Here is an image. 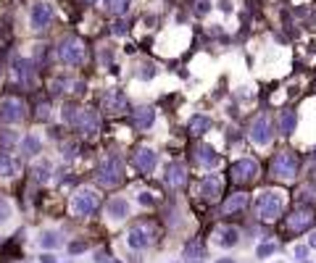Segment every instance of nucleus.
<instances>
[{
    "label": "nucleus",
    "instance_id": "nucleus-22",
    "mask_svg": "<svg viewBox=\"0 0 316 263\" xmlns=\"http://www.w3.org/2000/svg\"><path fill=\"white\" fill-rule=\"evenodd\" d=\"M211 126H213V118L206 116V114H195V116H190V121H187V132L192 137L206 134V132H211Z\"/></svg>",
    "mask_w": 316,
    "mask_h": 263
},
{
    "label": "nucleus",
    "instance_id": "nucleus-43",
    "mask_svg": "<svg viewBox=\"0 0 316 263\" xmlns=\"http://www.w3.org/2000/svg\"><path fill=\"white\" fill-rule=\"evenodd\" d=\"M137 200H140L142 206H153V203H156V200H153V195H150V192H140V198H137Z\"/></svg>",
    "mask_w": 316,
    "mask_h": 263
},
{
    "label": "nucleus",
    "instance_id": "nucleus-3",
    "mask_svg": "<svg viewBox=\"0 0 316 263\" xmlns=\"http://www.w3.org/2000/svg\"><path fill=\"white\" fill-rule=\"evenodd\" d=\"M56 53H58L61 64H66V66H82L85 58H87V48H85V42L77 34H66L58 42Z\"/></svg>",
    "mask_w": 316,
    "mask_h": 263
},
{
    "label": "nucleus",
    "instance_id": "nucleus-1",
    "mask_svg": "<svg viewBox=\"0 0 316 263\" xmlns=\"http://www.w3.org/2000/svg\"><path fill=\"white\" fill-rule=\"evenodd\" d=\"M95 179L100 187H119L124 182V160L119 156H106L100 160V166L95 168Z\"/></svg>",
    "mask_w": 316,
    "mask_h": 263
},
{
    "label": "nucleus",
    "instance_id": "nucleus-21",
    "mask_svg": "<svg viewBox=\"0 0 316 263\" xmlns=\"http://www.w3.org/2000/svg\"><path fill=\"white\" fill-rule=\"evenodd\" d=\"M127 242H129V248L142 250V248H148L150 242H153V234H150L148 226H132L129 234H127Z\"/></svg>",
    "mask_w": 316,
    "mask_h": 263
},
{
    "label": "nucleus",
    "instance_id": "nucleus-40",
    "mask_svg": "<svg viewBox=\"0 0 316 263\" xmlns=\"http://www.w3.org/2000/svg\"><path fill=\"white\" fill-rule=\"evenodd\" d=\"M111 32L121 37V34H127V32H129V24H127V22H121V18H119V22H116L114 26H111Z\"/></svg>",
    "mask_w": 316,
    "mask_h": 263
},
{
    "label": "nucleus",
    "instance_id": "nucleus-33",
    "mask_svg": "<svg viewBox=\"0 0 316 263\" xmlns=\"http://www.w3.org/2000/svg\"><path fill=\"white\" fill-rule=\"evenodd\" d=\"M32 176H35V182H40V184H43V182H48L50 179V164H37L35 168H32Z\"/></svg>",
    "mask_w": 316,
    "mask_h": 263
},
{
    "label": "nucleus",
    "instance_id": "nucleus-30",
    "mask_svg": "<svg viewBox=\"0 0 316 263\" xmlns=\"http://www.w3.org/2000/svg\"><path fill=\"white\" fill-rule=\"evenodd\" d=\"M61 156H64L66 160H74L79 156V142L77 140H64V142H61Z\"/></svg>",
    "mask_w": 316,
    "mask_h": 263
},
{
    "label": "nucleus",
    "instance_id": "nucleus-29",
    "mask_svg": "<svg viewBox=\"0 0 316 263\" xmlns=\"http://www.w3.org/2000/svg\"><path fill=\"white\" fill-rule=\"evenodd\" d=\"M132 0H103V8L111 14V16H124L129 11Z\"/></svg>",
    "mask_w": 316,
    "mask_h": 263
},
{
    "label": "nucleus",
    "instance_id": "nucleus-49",
    "mask_svg": "<svg viewBox=\"0 0 316 263\" xmlns=\"http://www.w3.org/2000/svg\"><path fill=\"white\" fill-rule=\"evenodd\" d=\"M311 158H313V160H316V148H313V153H311Z\"/></svg>",
    "mask_w": 316,
    "mask_h": 263
},
{
    "label": "nucleus",
    "instance_id": "nucleus-42",
    "mask_svg": "<svg viewBox=\"0 0 316 263\" xmlns=\"http://www.w3.org/2000/svg\"><path fill=\"white\" fill-rule=\"evenodd\" d=\"M292 256H295V258H298V260H305V256H308V248H303V245H298V248H295V250H292Z\"/></svg>",
    "mask_w": 316,
    "mask_h": 263
},
{
    "label": "nucleus",
    "instance_id": "nucleus-38",
    "mask_svg": "<svg viewBox=\"0 0 316 263\" xmlns=\"http://www.w3.org/2000/svg\"><path fill=\"white\" fill-rule=\"evenodd\" d=\"M8 216H11V203H8L6 198H0V224H3Z\"/></svg>",
    "mask_w": 316,
    "mask_h": 263
},
{
    "label": "nucleus",
    "instance_id": "nucleus-18",
    "mask_svg": "<svg viewBox=\"0 0 316 263\" xmlns=\"http://www.w3.org/2000/svg\"><path fill=\"white\" fill-rule=\"evenodd\" d=\"M248 203H250L248 192H234V195H229L221 203V214L224 216H237V214H242V210L248 208Z\"/></svg>",
    "mask_w": 316,
    "mask_h": 263
},
{
    "label": "nucleus",
    "instance_id": "nucleus-26",
    "mask_svg": "<svg viewBox=\"0 0 316 263\" xmlns=\"http://www.w3.org/2000/svg\"><path fill=\"white\" fill-rule=\"evenodd\" d=\"M22 153H24L27 158L40 156V153H43V140H40L37 134H27V137L22 140Z\"/></svg>",
    "mask_w": 316,
    "mask_h": 263
},
{
    "label": "nucleus",
    "instance_id": "nucleus-27",
    "mask_svg": "<svg viewBox=\"0 0 316 263\" xmlns=\"http://www.w3.org/2000/svg\"><path fill=\"white\" fill-rule=\"evenodd\" d=\"M216 242H219L221 248H234V245L240 242V229H234V226H221Z\"/></svg>",
    "mask_w": 316,
    "mask_h": 263
},
{
    "label": "nucleus",
    "instance_id": "nucleus-17",
    "mask_svg": "<svg viewBox=\"0 0 316 263\" xmlns=\"http://www.w3.org/2000/svg\"><path fill=\"white\" fill-rule=\"evenodd\" d=\"M200 198L206 200V203H216L221 198V179L216 174H206L200 179Z\"/></svg>",
    "mask_w": 316,
    "mask_h": 263
},
{
    "label": "nucleus",
    "instance_id": "nucleus-37",
    "mask_svg": "<svg viewBox=\"0 0 316 263\" xmlns=\"http://www.w3.org/2000/svg\"><path fill=\"white\" fill-rule=\"evenodd\" d=\"M35 118H37V121H48V118H50V106H48V103H40Z\"/></svg>",
    "mask_w": 316,
    "mask_h": 263
},
{
    "label": "nucleus",
    "instance_id": "nucleus-9",
    "mask_svg": "<svg viewBox=\"0 0 316 263\" xmlns=\"http://www.w3.org/2000/svg\"><path fill=\"white\" fill-rule=\"evenodd\" d=\"M100 106H103L106 114L119 116V114H127V110H129V98H127L124 90L111 87V90H106V92H103V98H100Z\"/></svg>",
    "mask_w": 316,
    "mask_h": 263
},
{
    "label": "nucleus",
    "instance_id": "nucleus-28",
    "mask_svg": "<svg viewBox=\"0 0 316 263\" xmlns=\"http://www.w3.org/2000/svg\"><path fill=\"white\" fill-rule=\"evenodd\" d=\"M295 203H298V206L316 203V184H313V182H311V184H303L298 192H295Z\"/></svg>",
    "mask_w": 316,
    "mask_h": 263
},
{
    "label": "nucleus",
    "instance_id": "nucleus-2",
    "mask_svg": "<svg viewBox=\"0 0 316 263\" xmlns=\"http://www.w3.org/2000/svg\"><path fill=\"white\" fill-rule=\"evenodd\" d=\"M300 171V158L295 150H279L271 158V176H277L279 182H292Z\"/></svg>",
    "mask_w": 316,
    "mask_h": 263
},
{
    "label": "nucleus",
    "instance_id": "nucleus-14",
    "mask_svg": "<svg viewBox=\"0 0 316 263\" xmlns=\"http://www.w3.org/2000/svg\"><path fill=\"white\" fill-rule=\"evenodd\" d=\"M53 6L50 3H35L32 6V14H29V24H32V29H37V32H43V29H48L50 24H53Z\"/></svg>",
    "mask_w": 316,
    "mask_h": 263
},
{
    "label": "nucleus",
    "instance_id": "nucleus-36",
    "mask_svg": "<svg viewBox=\"0 0 316 263\" xmlns=\"http://www.w3.org/2000/svg\"><path fill=\"white\" fill-rule=\"evenodd\" d=\"M137 76L140 79H153V76H156V64H148V60H145V64H140Z\"/></svg>",
    "mask_w": 316,
    "mask_h": 263
},
{
    "label": "nucleus",
    "instance_id": "nucleus-11",
    "mask_svg": "<svg viewBox=\"0 0 316 263\" xmlns=\"http://www.w3.org/2000/svg\"><path fill=\"white\" fill-rule=\"evenodd\" d=\"M71 129L79 132V134H95V132L100 129L98 110H93V108H79V114L74 118V124H71Z\"/></svg>",
    "mask_w": 316,
    "mask_h": 263
},
{
    "label": "nucleus",
    "instance_id": "nucleus-48",
    "mask_svg": "<svg viewBox=\"0 0 316 263\" xmlns=\"http://www.w3.org/2000/svg\"><path fill=\"white\" fill-rule=\"evenodd\" d=\"M79 3H85V6H95L98 0H79Z\"/></svg>",
    "mask_w": 316,
    "mask_h": 263
},
{
    "label": "nucleus",
    "instance_id": "nucleus-7",
    "mask_svg": "<svg viewBox=\"0 0 316 263\" xmlns=\"http://www.w3.org/2000/svg\"><path fill=\"white\" fill-rule=\"evenodd\" d=\"M248 137H250V142H253V145L266 148L271 140H274V124H271V118H269L266 114L256 116V118H253V124H250Z\"/></svg>",
    "mask_w": 316,
    "mask_h": 263
},
{
    "label": "nucleus",
    "instance_id": "nucleus-31",
    "mask_svg": "<svg viewBox=\"0 0 316 263\" xmlns=\"http://www.w3.org/2000/svg\"><path fill=\"white\" fill-rule=\"evenodd\" d=\"M61 242H64V240H61V234H58V232H43V234H40V245H43V248H58L61 245Z\"/></svg>",
    "mask_w": 316,
    "mask_h": 263
},
{
    "label": "nucleus",
    "instance_id": "nucleus-34",
    "mask_svg": "<svg viewBox=\"0 0 316 263\" xmlns=\"http://www.w3.org/2000/svg\"><path fill=\"white\" fill-rule=\"evenodd\" d=\"M0 142H3V148L16 145V142H19V134H16L14 129H3V132H0Z\"/></svg>",
    "mask_w": 316,
    "mask_h": 263
},
{
    "label": "nucleus",
    "instance_id": "nucleus-16",
    "mask_svg": "<svg viewBox=\"0 0 316 263\" xmlns=\"http://www.w3.org/2000/svg\"><path fill=\"white\" fill-rule=\"evenodd\" d=\"M129 116H132V126L140 129V132H148L153 124H156V108L153 106H140V108L132 110Z\"/></svg>",
    "mask_w": 316,
    "mask_h": 263
},
{
    "label": "nucleus",
    "instance_id": "nucleus-15",
    "mask_svg": "<svg viewBox=\"0 0 316 263\" xmlns=\"http://www.w3.org/2000/svg\"><path fill=\"white\" fill-rule=\"evenodd\" d=\"M14 72L19 76V82H22L24 87H35L37 82V64L29 58H16L14 60Z\"/></svg>",
    "mask_w": 316,
    "mask_h": 263
},
{
    "label": "nucleus",
    "instance_id": "nucleus-13",
    "mask_svg": "<svg viewBox=\"0 0 316 263\" xmlns=\"http://www.w3.org/2000/svg\"><path fill=\"white\" fill-rule=\"evenodd\" d=\"M132 166H135L140 174H153V168L158 166V153L153 148H137L135 156H132Z\"/></svg>",
    "mask_w": 316,
    "mask_h": 263
},
{
    "label": "nucleus",
    "instance_id": "nucleus-19",
    "mask_svg": "<svg viewBox=\"0 0 316 263\" xmlns=\"http://www.w3.org/2000/svg\"><path fill=\"white\" fill-rule=\"evenodd\" d=\"M195 160L200 166H206V168H216L219 166V160H221V156L216 153V150H213L211 145H206V142H198L195 148Z\"/></svg>",
    "mask_w": 316,
    "mask_h": 263
},
{
    "label": "nucleus",
    "instance_id": "nucleus-52",
    "mask_svg": "<svg viewBox=\"0 0 316 263\" xmlns=\"http://www.w3.org/2000/svg\"><path fill=\"white\" fill-rule=\"evenodd\" d=\"M300 263H305V260H300Z\"/></svg>",
    "mask_w": 316,
    "mask_h": 263
},
{
    "label": "nucleus",
    "instance_id": "nucleus-8",
    "mask_svg": "<svg viewBox=\"0 0 316 263\" xmlns=\"http://www.w3.org/2000/svg\"><path fill=\"white\" fill-rule=\"evenodd\" d=\"M98 208H100V195L95 190H79L71 200V210L77 216H93Z\"/></svg>",
    "mask_w": 316,
    "mask_h": 263
},
{
    "label": "nucleus",
    "instance_id": "nucleus-4",
    "mask_svg": "<svg viewBox=\"0 0 316 263\" xmlns=\"http://www.w3.org/2000/svg\"><path fill=\"white\" fill-rule=\"evenodd\" d=\"M256 208H258V216H261L263 221L279 218L282 210H284V192H279V190H266V192H261L258 200H256Z\"/></svg>",
    "mask_w": 316,
    "mask_h": 263
},
{
    "label": "nucleus",
    "instance_id": "nucleus-35",
    "mask_svg": "<svg viewBox=\"0 0 316 263\" xmlns=\"http://www.w3.org/2000/svg\"><path fill=\"white\" fill-rule=\"evenodd\" d=\"M274 252H277V242H263V245H258L256 256L258 258H269V256H274Z\"/></svg>",
    "mask_w": 316,
    "mask_h": 263
},
{
    "label": "nucleus",
    "instance_id": "nucleus-10",
    "mask_svg": "<svg viewBox=\"0 0 316 263\" xmlns=\"http://www.w3.org/2000/svg\"><path fill=\"white\" fill-rule=\"evenodd\" d=\"M0 118L6 121V124H19V121L27 118V106L22 98H14L8 95L0 100Z\"/></svg>",
    "mask_w": 316,
    "mask_h": 263
},
{
    "label": "nucleus",
    "instance_id": "nucleus-32",
    "mask_svg": "<svg viewBox=\"0 0 316 263\" xmlns=\"http://www.w3.org/2000/svg\"><path fill=\"white\" fill-rule=\"evenodd\" d=\"M77 114H79V106H74V103H66L64 108H61V118H64V124H66V126L74 124Z\"/></svg>",
    "mask_w": 316,
    "mask_h": 263
},
{
    "label": "nucleus",
    "instance_id": "nucleus-20",
    "mask_svg": "<svg viewBox=\"0 0 316 263\" xmlns=\"http://www.w3.org/2000/svg\"><path fill=\"white\" fill-rule=\"evenodd\" d=\"M19 171H22L19 158H14L6 148H0V176H3V179H14Z\"/></svg>",
    "mask_w": 316,
    "mask_h": 263
},
{
    "label": "nucleus",
    "instance_id": "nucleus-39",
    "mask_svg": "<svg viewBox=\"0 0 316 263\" xmlns=\"http://www.w3.org/2000/svg\"><path fill=\"white\" fill-rule=\"evenodd\" d=\"M87 250V242L85 240H77V242H71V245H69V252H71V256H77V252H85Z\"/></svg>",
    "mask_w": 316,
    "mask_h": 263
},
{
    "label": "nucleus",
    "instance_id": "nucleus-12",
    "mask_svg": "<svg viewBox=\"0 0 316 263\" xmlns=\"http://www.w3.org/2000/svg\"><path fill=\"white\" fill-rule=\"evenodd\" d=\"M187 179H190V171L182 160H171V164L166 166V171H164V182H166L169 190H182L187 184Z\"/></svg>",
    "mask_w": 316,
    "mask_h": 263
},
{
    "label": "nucleus",
    "instance_id": "nucleus-44",
    "mask_svg": "<svg viewBox=\"0 0 316 263\" xmlns=\"http://www.w3.org/2000/svg\"><path fill=\"white\" fill-rule=\"evenodd\" d=\"M95 263H114V260H111V256H108V252H103V250H100L98 256H95Z\"/></svg>",
    "mask_w": 316,
    "mask_h": 263
},
{
    "label": "nucleus",
    "instance_id": "nucleus-50",
    "mask_svg": "<svg viewBox=\"0 0 316 263\" xmlns=\"http://www.w3.org/2000/svg\"><path fill=\"white\" fill-rule=\"evenodd\" d=\"M0 76H3V64H0Z\"/></svg>",
    "mask_w": 316,
    "mask_h": 263
},
{
    "label": "nucleus",
    "instance_id": "nucleus-46",
    "mask_svg": "<svg viewBox=\"0 0 316 263\" xmlns=\"http://www.w3.org/2000/svg\"><path fill=\"white\" fill-rule=\"evenodd\" d=\"M40 260H43V263H56V258H53V256H43Z\"/></svg>",
    "mask_w": 316,
    "mask_h": 263
},
{
    "label": "nucleus",
    "instance_id": "nucleus-51",
    "mask_svg": "<svg viewBox=\"0 0 316 263\" xmlns=\"http://www.w3.org/2000/svg\"><path fill=\"white\" fill-rule=\"evenodd\" d=\"M114 263H119V260H114Z\"/></svg>",
    "mask_w": 316,
    "mask_h": 263
},
{
    "label": "nucleus",
    "instance_id": "nucleus-6",
    "mask_svg": "<svg viewBox=\"0 0 316 263\" xmlns=\"http://www.w3.org/2000/svg\"><path fill=\"white\" fill-rule=\"evenodd\" d=\"M316 224V210L311 206H295L292 214L287 216V229L292 234H303Z\"/></svg>",
    "mask_w": 316,
    "mask_h": 263
},
{
    "label": "nucleus",
    "instance_id": "nucleus-47",
    "mask_svg": "<svg viewBox=\"0 0 316 263\" xmlns=\"http://www.w3.org/2000/svg\"><path fill=\"white\" fill-rule=\"evenodd\" d=\"M216 263H234V258H219Z\"/></svg>",
    "mask_w": 316,
    "mask_h": 263
},
{
    "label": "nucleus",
    "instance_id": "nucleus-23",
    "mask_svg": "<svg viewBox=\"0 0 316 263\" xmlns=\"http://www.w3.org/2000/svg\"><path fill=\"white\" fill-rule=\"evenodd\" d=\"M277 126L284 137L295 134V129H298V110H282L279 118H277Z\"/></svg>",
    "mask_w": 316,
    "mask_h": 263
},
{
    "label": "nucleus",
    "instance_id": "nucleus-25",
    "mask_svg": "<svg viewBox=\"0 0 316 263\" xmlns=\"http://www.w3.org/2000/svg\"><path fill=\"white\" fill-rule=\"evenodd\" d=\"M108 216L116 218V221L127 218V216H129V203H127L124 198H111V200H108Z\"/></svg>",
    "mask_w": 316,
    "mask_h": 263
},
{
    "label": "nucleus",
    "instance_id": "nucleus-5",
    "mask_svg": "<svg viewBox=\"0 0 316 263\" xmlns=\"http://www.w3.org/2000/svg\"><path fill=\"white\" fill-rule=\"evenodd\" d=\"M261 174V166L256 158H237L234 164L229 166V179L234 184H250V182H256Z\"/></svg>",
    "mask_w": 316,
    "mask_h": 263
},
{
    "label": "nucleus",
    "instance_id": "nucleus-45",
    "mask_svg": "<svg viewBox=\"0 0 316 263\" xmlns=\"http://www.w3.org/2000/svg\"><path fill=\"white\" fill-rule=\"evenodd\" d=\"M308 248L316 250V232H311V237H308Z\"/></svg>",
    "mask_w": 316,
    "mask_h": 263
},
{
    "label": "nucleus",
    "instance_id": "nucleus-24",
    "mask_svg": "<svg viewBox=\"0 0 316 263\" xmlns=\"http://www.w3.org/2000/svg\"><path fill=\"white\" fill-rule=\"evenodd\" d=\"M182 258H185V263H206V250L198 240H190L182 250Z\"/></svg>",
    "mask_w": 316,
    "mask_h": 263
},
{
    "label": "nucleus",
    "instance_id": "nucleus-41",
    "mask_svg": "<svg viewBox=\"0 0 316 263\" xmlns=\"http://www.w3.org/2000/svg\"><path fill=\"white\" fill-rule=\"evenodd\" d=\"M208 11H211V3H208V0H200L198 8H195V14H198V16H203V14H208Z\"/></svg>",
    "mask_w": 316,
    "mask_h": 263
}]
</instances>
